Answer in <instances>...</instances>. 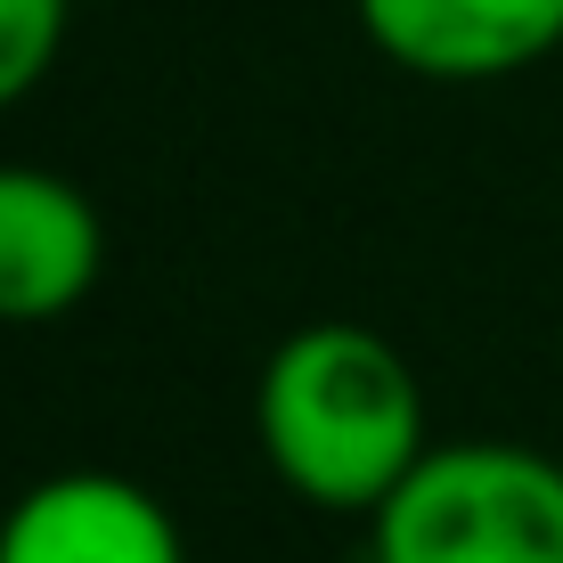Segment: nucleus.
<instances>
[{
  "mask_svg": "<svg viewBox=\"0 0 563 563\" xmlns=\"http://www.w3.org/2000/svg\"><path fill=\"white\" fill-rule=\"evenodd\" d=\"M66 25H74V0H0V114L49 82Z\"/></svg>",
  "mask_w": 563,
  "mask_h": 563,
  "instance_id": "423d86ee",
  "label": "nucleus"
},
{
  "mask_svg": "<svg viewBox=\"0 0 563 563\" xmlns=\"http://www.w3.org/2000/svg\"><path fill=\"white\" fill-rule=\"evenodd\" d=\"M352 16L417 82H515L563 57V0H352Z\"/></svg>",
  "mask_w": 563,
  "mask_h": 563,
  "instance_id": "20e7f679",
  "label": "nucleus"
},
{
  "mask_svg": "<svg viewBox=\"0 0 563 563\" xmlns=\"http://www.w3.org/2000/svg\"><path fill=\"white\" fill-rule=\"evenodd\" d=\"M107 278V212L49 164H0V327H57Z\"/></svg>",
  "mask_w": 563,
  "mask_h": 563,
  "instance_id": "7ed1b4c3",
  "label": "nucleus"
},
{
  "mask_svg": "<svg viewBox=\"0 0 563 563\" xmlns=\"http://www.w3.org/2000/svg\"><path fill=\"white\" fill-rule=\"evenodd\" d=\"M0 563H188V539L147 482L66 465L0 507Z\"/></svg>",
  "mask_w": 563,
  "mask_h": 563,
  "instance_id": "39448f33",
  "label": "nucleus"
},
{
  "mask_svg": "<svg viewBox=\"0 0 563 563\" xmlns=\"http://www.w3.org/2000/svg\"><path fill=\"white\" fill-rule=\"evenodd\" d=\"M367 563H563V457L531 441H433L367 515Z\"/></svg>",
  "mask_w": 563,
  "mask_h": 563,
  "instance_id": "f03ea898",
  "label": "nucleus"
},
{
  "mask_svg": "<svg viewBox=\"0 0 563 563\" xmlns=\"http://www.w3.org/2000/svg\"><path fill=\"white\" fill-rule=\"evenodd\" d=\"M254 441L302 507L367 522L433 450V417L400 343L360 319H310L254 376Z\"/></svg>",
  "mask_w": 563,
  "mask_h": 563,
  "instance_id": "f257e3e1",
  "label": "nucleus"
}]
</instances>
